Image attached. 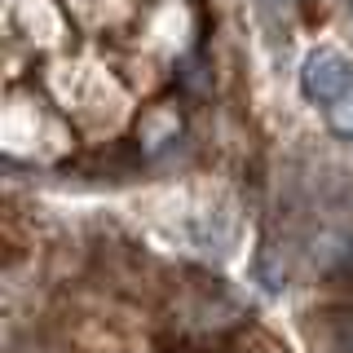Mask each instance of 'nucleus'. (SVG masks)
Wrapping results in <instances>:
<instances>
[{
	"label": "nucleus",
	"instance_id": "nucleus-1",
	"mask_svg": "<svg viewBox=\"0 0 353 353\" xmlns=\"http://www.w3.org/2000/svg\"><path fill=\"white\" fill-rule=\"evenodd\" d=\"M301 88L309 102H336L345 88H353V62L340 49H309L301 62Z\"/></svg>",
	"mask_w": 353,
	"mask_h": 353
},
{
	"label": "nucleus",
	"instance_id": "nucleus-2",
	"mask_svg": "<svg viewBox=\"0 0 353 353\" xmlns=\"http://www.w3.org/2000/svg\"><path fill=\"white\" fill-rule=\"evenodd\" d=\"M176 128H181L176 110H150V115L141 119V141H146L150 150H159L168 137H176Z\"/></svg>",
	"mask_w": 353,
	"mask_h": 353
},
{
	"label": "nucleus",
	"instance_id": "nucleus-3",
	"mask_svg": "<svg viewBox=\"0 0 353 353\" xmlns=\"http://www.w3.org/2000/svg\"><path fill=\"white\" fill-rule=\"evenodd\" d=\"M327 124L340 132V137H353V88L336 97V102H327Z\"/></svg>",
	"mask_w": 353,
	"mask_h": 353
},
{
	"label": "nucleus",
	"instance_id": "nucleus-4",
	"mask_svg": "<svg viewBox=\"0 0 353 353\" xmlns=\"http://www.w3.org/2000/svg\"><path fill=\"white\" fill-rule=\"evenodd\" d=\"M349 5H353V0H349Z\"/></svg>",
	"mask_w": 353,
	"mask_h": 353
}]
</instances>
